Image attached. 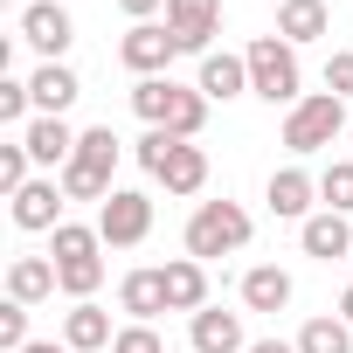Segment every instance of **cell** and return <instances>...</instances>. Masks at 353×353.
<instances>
[{"label": "cell", "mask_w": 353, "mask_h": 353, "mask_svg": "<svg viewBox=\"0 0 353 353\" xmlns=\"http://www.w3.org/2000/svg\"><path fill=\"white\" fill-rule=\"evenodd\" d=\"M111 353H166V346H159V332H152V325H125Z\"/></svg>", "instance_id": "31"}, {"label": "cell", "mask_w": 353, "mask_h": 353, "mask_svg": "<svg viewBox=\"0 0 353 353\" xmlns=\"http://www.w3.org/2000/svg\"><path fill=\"white\" fill-rule=\"evenodd\" d=\"M139 166L152 173L166 194H201L208 188V152L194 139H173V132H145L139 139Z\"/></svg>", "instance_id": "3"}, {"label": "cell", "mask_w": 353, "mask_h": 353, "mask_svg": "<svg viewBox=\"0 0 353 353\" xmlns=\"http://www.w3.org/2000/svg\"><path fill=\"white\" fill-rule=\"evenodd\" d=\"M118 8H125L132 21H152V8H166V0H118Z\"/></svg>", "instance_id": "32"}, {"label": "cell", "mask_w": 353, "mask_h": 353, "mask_svg": "<svg viewBox=\"0 0 353 353\" xmlns=\"http://www.w3.org/2000/svg\"><path fill=\"white\" fill-rule=\"evenodd\" d=\"M21 353H77V346H56V339H28Z\"/></svg>", "instance_id": "34"}, {"label": "cell", "mask_w": 353, "mask_h": 353, "mask_svg": "<svg viewBox=\"0 0 353 353\" xmlns=\"http://www.w3.org/2000/svg\"><path fill=\"white\" fill-rule=\"evenodd\" d=\"M63 346H77V353H97V346H118V332H111V312L104 305H77L70 319H63Z\"/></svg>", "instance_id": "20"}, {"label": "cell", "mask_w": 353, "mask_h": 353, "mask_svg": "<svg viewBox=\"0 0 353 353\" xmlns=\"http://www.w3.org/2000/svg\"><path fill=\"white\" fill-rule=\"evenodd\" d=\"M77 139H83V132H70L63 118H35V125H21V145H28L35 166H70Z\"/></svg>", "instance_id": "14"}, {"label": "cell", "mask_w": 353, "mask_h": 353, "mask_svg": "<svg viewBox=\"0 0 353 353\" xmlns=\"http://www.w3.org/2000/svg\"><path fill=\"white\" fill-rule=\"evenodd\" d=\"M0 188H8V194L28 188V145H21V139H14V145H0Z\"/></svg>", "instance_id": "27"}, {"label": "cell", "mask_w": 353, "mask_h": 353, "mask_svg": "<svg viewBox=\"0 0 353 353\" xmlns=\"http://www.w3.org/2000/svg\"><path fill=\"white\" fill-rule=\"evenodd\" d=\"M243 63H250V90L263 104H298V49L284 35H256L243 49Z\"/></svg>", "instance_id": "5"}, {"label": "cell", "mask_w": 353, "mask_h": 353, "mask_svg": "<svg viewBox=\"0 0 353 353\" xmlns=\"http://www.w3.org/2000/svg\"><path fill=\"white\" fill-rule=\"evenodd\" d=\"M97 250H104V236H97V229H77V222H63L56 243H49V263H56V277H63V291H70L77 305L104 284V256H97Z\"/></svg>", "instance_id": "4"}, {"label": "cell", "mask_w": 353, "mask_h": 353, "mask_svg": "<svg viewBox=\"0 0 353 353\" xmlns=\"http://www.w3.org/2000/svg\"><path fill=\"white\" fill-rule=\"evenodd\" d=\"M0 346H8V353L28 346V305H14V298L0 305Z\"/></svg>", "instance_id": "29"}, {"label": "cell", "mask_w": 353, "mask_h": 353, "mask_svg": "<svg viewBox=\"0 0 353 353\" xmlns=\"http://www.w3.org/2000/svg\"><path fill=\"white\" fill-rule=\"evenodd\" d=\"M21 42H28V49H42V56L56 63V56H63V49L77 42V21H70V14L56 8V0H35V8L21 14Z\"/></svg>", "instance_id": "11"}, {"label": "cell", "mask_w": 353, "mask_h": 353, "mask_svg": "<svg viewBox=\"0 0 353 353\" xmlns=\"http://www.w3.org/2000/svg\"><path fill=\"white\" fill-rule=\"evenodd\" d=\"M63 201H70L63 181H28V188L14 194V229H49V236H56V229H63V222H56Z\"/></svg>", "instance_id": "12"}, {"label": "cell", "mask_w": 353, "mask_h": 353, "mask_svg": "<svg viewBox=\"0 0 353 353\" xmlns=\"http://www.w3.org/2000/svg\"><path fill=\"white\" fill-rule=\"evenodd\" d=\"M28 90H35V104H42V118H63L77 97H83V83H77V70H63V63H42L35 77H28Z\"/></svg>", "instance_id": "19"}, {"label": "cell", "mask_w": 353, "mask_h": 353, "mask_svg": "<svg viewBox=\"0 0 353 353\" xmlns=\"http://www.w3.org/2000/svg\"><path fill=\"white\" fill-rule=\"evenodd\" d=\"M118 305H125L139 325L159 319V312H166V277H159V270H132V277L118 284Z\"/></svg>", "instance_id": "22"}, {"label": "cell", "mask_w": 353, "mask_h": 353, "mask_svg": "<svg viewBox=\"0 0 353 353\" xmlns=\"http://www.w3.org/2000/svg\"><path fill=\"white\" fill-rule=\"evenodd\" d=\"M28 8H35V0H28Z\"/></svg>", "instance_id": "36"}, {"label": "cell", "mask_w": 353, "mask_h": 353, "mask_svg": "<svg viewBox=\"0 0 353 353\" xmlns=\"http://www.w3.org/2000/svg\"><path fill=\"white\" fill-rule=\"evenodd\" d=\"M298 243H305V256H319V263H339V256H353V229H346V215H312V222H298Z\"/></svg>", "instance_id": "16"}, {"label": "cell", "mask_w": 353, "mask_h": 353, "mask_svg": "<svg viewBox=\"0 0 353 353\" xmlns=\"http://www.w3.org/2000/svg\"><path fill=\"white\" fill-rule=\"evenodd\" d=\"M56 291H63V277H56L49 256H14V263H8V298H14V305H42V298H56Z\"/></svg>", "instance_id": "15"}, {"label": "cell", "mask_w": 353, "mask_h": 353, "mask_svg": "<svg viewBox=\"0 0 353 353\" xmlns=\"http://www.w3.org/2000/svg\"><path fill=\"white\" fill-rule=\"evenodd\" d=\"M312 194H319V181H312L305 166L270 173V215H284V222H312Z\"/></svg>", "instance_id": "18"}, {"label": "cell", "mask_w": 353, "mask_h": 353, "mask_svg": "<svg viewBox=\"0 0 353 353\" xmlns=\"http://www.w3.org/2000/svg\"><path fill=\"white\" fill-rule=\"evenodd\" d=\"M339 132H346V97H332V90L298 97L291 118H284V145H291V152H319V145H332Z\"/></svg>", "instance_id": "7"}, {"label": "cell", "mask_w": 353, "mask_h": 353, "mask_svg": "<svg viewBox=\"0 0 353 353\" xmlns=\"http://www.w3.org/2000/svg\"><path fill=\"white\" fill-rule=\"evenodd\" d=\"M243 305H250V312H284V305H291V277H284L277 263H256V270L243 277Z\"/></svg>", "instance_id": "23"}, {"label": "cell", "mask_w": 353, "mask_h": 353, "mask_svg": "<svg viewBox=\"0 0 353 353\" xmlns=\"http://www.w3.org/2000/svg\"><path fill=\"white\" fill-rule=\"evenodd\" d=\"M145 229H152V201H145L139 188H118V194L97 208V236H104L111 250H132V243H145Z\"/></svg>", "instance_id": "8"}, {"label": "cell", "mask_w": 353, "mask_h": 353, "mask_svg": "<svg viewBox=\"0 0 353 353\" xmlns=\"http://www.w3.org/2000/svg\"><path fill=\"white\" fill-rule=\"evenodd\" d=\"M277 35L298 49V42H319L325 35V0H284L277 8Z\"/></svg>", "instance_id": "24"}, {"label": "cell", "mask_w": 353, "mask_h": 353, "mask_svg": "<svg viewBox=\"0 0 353 353\" xmlns=\"http://www.w3.org/2000/svg\"><path fill=\"white\" fill-rule=\"evenodd\" d=\"M173 56H181V42H173V28H159V21H132V35L118 42V63L132 77H159Z\"/></svg>", "instance_id": "10"}, {"label": "cell", "mask_w": 353, "mask_h": 353, "mask_svg": "<svg viewBox=\"0 0 353 353\" xmlns=\"http://www.w3.org/2000/svg\"><path fill=\"white\" fill-rule=\"evenodd\" d=\"M243 243H250V215H243L236 201H201V208L188 215V256H194V263L236 256Z\"/></svg>", "instance_id": "6"}, {"label": "cell", "mask_w": 353, "mask_h": 353, "mask_svg": "<svg viewBox=\"0 0 353 353\" xmlns=\"http://www.w3.org/2000/svg\"><path fill=\"white\" fill-rule=\"evenodd\" d=\"M159 277H166V312H188V319H194V312L208 305V263H194V256H173Z\"/></svg>", "instance_id": "13"}, {"label": "cell", "mask_w": 353, "mask_h": 353, "mask_svg": "<svg viewBox=\"0 0 353 353\" xmlns=\"http://www.w3.org/2000/svg\"><path fill=\"white\" fill-rule=\"evenodd\" d=\"M28 104H35V90H28V83L0 77V125H21V118H28Z\"/></svg>", "instance_id": "28"}, {"label": "cell", "mask_w": 353, "mask_h": 353, "mask_svg": "<svg viewBox=\"0 0 353 353\" xmlns=\"http://www.w3.org/2000/svg\"><path fill=\"white\" fill-rule=\"evenodd\" d=\"M188 325H194V353H250V339H243V319H236V312L201 305Z\"/></svg>", "instance_id": "17"}, {"label": "cell", "mask_w": 353, "mask_h": 353, "mask_svg": "<svg viewBox=\"0 0 353 353\" xmlns=\"http://www.w3.org/2000/svg\"><path fill=\"white\" fill-rule=\"evenodd\" d=\"M111 173H118V132H111V125H90V132L77 139L70 166H63V194L104 208V201L118 194V188H111Z\"/></svg>", "instance_id": "2"}, {"label": "cell", "mask_w": 353, "mask_h": 353, "mask_svg": "<svg viewBox=\"0 0 353 353\" xmlns=\"http://www.w3.org/2000/svg\"><path fill=\"white\" fill-rule=\"evenodd\" d=\"M166 28L181 56H208V42L222 35V0H166Z\"/></svg>", "instance_id": "9"}, {"label": "cell", "mask_w": 353, "mask_h": 353, "mask_svg": "<svg viewBox=\"0 0 353 353\" xmlns=\"http://www.w3.org/2000/svg\"><path fill=\"white\" fill-rule=\"evenodd\" d=\"M132 111L145 118V132H173V139H194L208 125V97L173 83V77H139L132 83Z\"/></svg>", "instance_id": "1"}, {"label": "cell", "mask_w": 353, "mask_h": 353, "mask_svg": "<svg viewBox=\"0 0 353 353\" xmlns=\"http://www.w3.org/2000/svg\"><path fill=\"white\" fill-rule=\"evenodd\" d=\"M325 90H332V97H353V49H339V56L325 63Z\"/></svg>", "instance_id": "30"}, {"label": "cell", "mask_w": 353, "mask_h": 353, "mask_svg": "<svg viewBox=\"0 0 353 353\" xmlns=\"http://www.w3.org/2000/svg\"><path fill=\"white\" fill-rule=\"evenodd\" d=\"M194 90H201L208 104H215V97L229 104V97L250 90V63H243V56H201V83H194Z\"/></svg>", "instance_id": "21"}, {"label": "cell", "mask_w": 353, "mask_h": 353, "mask_svg": "<svg viewBox=\"0 0 353 353\" xmlns=\"http://www.w3.org/2000/svg\"><path fill=\"white\" fill-rule=\"evenodd\" d=\"M339 319H346V325H353V284H346V298H339Z\"/></svg>", "instance_id": "35"}, {"label": "cell", "mask_w": 353, "mask_h": 353, "mask_svg": "<svg viewBox=\"0 0 353 353\" xmlns=\"http://www.w3.org/2000/svg\"><path fill=\"white\" fill-rule=\"evenodd\" d=\"M319 201H325L332 215H353V159H332V166L319 173Z\"/></svg>", "instance_id": "26"}, {"label": "cell", "mask_w": 353, "mask_h": 353, "mask_svg": "<svg viewBox=\"0 0 353 353\" xmlns=\"http://www.w3.org/2000/svg\"><path fill=\"white\" fill-rule=\"evenodd\" d=\"M298 353H353V325L346 319H305Z\"/></svg>", "instance_id": "25"}, {"label": "cell", "mask_w": 353, "mask_h": 353, "mask_svg": "<svg viewBox=\"0 0 353 353\" xmlns=\"http://www.w3.org/2000/svg\"><path fill=\"white\" fill-rule=\"evenodd\" d=\"M250 353H298V346H284V339H250Z\"/></svg>", "instance_id": "33"}]
</instances>
